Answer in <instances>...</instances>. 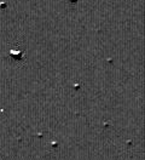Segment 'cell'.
Returning <instances> with one entry per match:
<instances>
[{"instance_id":"6da1fadb","label":"cell","mask_w":145,"mask_h":160,"mask_svg":"<svg viewBox=\"0 0 145 160\" xmlns=\"http://www.w3.org/2000/svg\"><path fill=\"white\" fill-rule=\"evenodd\" d=\"M10 58L15 63L23 62V61H24V51H23V50H17V49L11 50V51H10Z\"/></svg>"}]
</instances>
